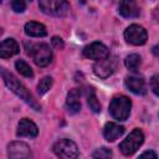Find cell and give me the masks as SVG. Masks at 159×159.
<instances>
[{
    "label": "cell",
    "instance_id": "13",
    "mask_svg": "<svg viewBox=\"0 0 159 159\" xmlns=\"http://www.w3.org/2000/svg\"><path fill=\"white\" fill-rule=\"evenodd\" d=\"M125 86L134 94H145L147 93V86H145V81L143 80V77L128 76L125 78Z\"/></svg>",
    "mask_w": 159,
    "mask_h": 159
},
{
    "label": "cell",
    "instance_id": "4",
    "mask_svg": "<svg viewBox=\"0 0 159 159\" xmlns=\"http://www.w3.org/2000/svg\"><path fill=\"white\" fill-rule=\"evenodd\" d=\"M143 142H144V134H143V132L140 129L135 128V129H133L129 133V135L123 142H120L119 149H120V152L124 155H133L140 148V145L143 144Z\"/></svg>",
    "mask_w": 159,
    "mask_h": 159
},
{
    "label": "cell",
    "instance_id": "28",
    "mask_svg": "<svg viewBox=\"0 0 159 159\" xmlns=\"http://www.w3.org/2000/svg\"><path fill=\"white\" fill-rule=\"evenodd\" d=\"M30 1H31V0H30Z\"/></svg>",
    "mask_w": 159,
    "mask_h": 159
},
{
    "label": "cell",
    "instance_id": "18",
    "mask_svg": "<svg viewBox=\"0 0 159 159\" xmlns=\"http://www.w3.org/2000/svg\"><path fill=\"white\" fill-rule=\"evenodd\" d=\"M87 103L89 106V109L93 113H99L101 112V104L97 99L96 92L93 88H88V93H87Z\"/></svg>",
    "mask_w": 159,
    "mask_h": 159
},
{
    "label": "cell",
    "instance_id": "12",
    "mask_svg": "<svg viewBox=\"0 0 159 159\" xmlns=\"http://www.w3.org/2000/svg\"><path fill=\"white\" fill-rule=\"evenodd\" d=\"M118 12L127 19L139 16V7L137 6L135 0H120L118 5Z\"/></svg>",
    "mask_w": 159,
    "mask_h": 159
},
{
    "label": "cell",
    "instance_id": "2",
    "mask_svg": "<svg viewBox=\"0 0 159 159\" xmlns=\"http://www.w3.org/2000/svg\"><path fill=\"white\" fill-rule=\"evenodd\" d=\"M132 102L125 96H117L111 101L109 113L117 120H125L130 113Z\"/></svg>",
    "mask_w": 159,
    "mask_h": 159
},
{
    "label": "cell",
    "instance_id": "27",
    "mask_svg": "<svg viewBox=\"0 0 159 159\" xmlns=\"http://www.w3.org/2000/svg\"><path fill=\"white\" fill-rule=\"evenodd\" d=\"M153 52H154V55L159 56V46H155V47H153Z\"/></svg>",
    "mask_w": 159,
    "mask_h": 159
},
{
    "label": "cell",
    "instance_id": "11",
    "mask_svg": "<svg viewBox=\"0 0 159 159\" xmlns=\"http://www.w3.org/2000/svg\"><path fill=\"white\" fill-rule=\"evenodd\" d=\"M39 133L37 125L30 120L29 118H22L19 122L17 125V130H16V135L17 137H29V138H35Z\"/></svg>",
    "mask_w": 159,
    "mask_h": 159
},
{
    "label": "cell",
    "instance_id": "21",
    "mask_svg": "<svg viewBox=\"0 0 159 159\" xmlns=\"http://www.w3.org/2000/svg\"><path fill=\"white\" fill-rule=\"evenodd\" d=\"M52 83H53L52 77L45 76L42 80H40V82H39V84H37V92H39L40 94H45L46 92L50 91V88L52 87Z\"/></svg>",
    "mask_w": 159,
    "mask_h": 159
},
{
    "label": "cell",
    "instance_id": "7",
    "mask_svg": "<svg viewBox=\"0 0 159 159\" xmlns=\"http://www.w3.org/2000/svg\"><path fill=\"white\" fill-rule=\"evenodd\" d=\"M147 31L144 30L143 26H139L137 24L130 25L129 27H127V30L124 31V39L128 43L134 45V46H140L144 45L147 42Z\"/></svg>",
    "mask_w": 159,
    "mask_h": 159
},
{
    "label": "cell",
    "instance_id": "17",
    "mask_svg": "<svg viewBox=\"0 0 159 159\" xmlns=\"http://www.w3.org/2000/svg\"><path fill=\"white\" fill-rule=\"evenodd\" d=\"M25 34L27 36H31V37H43L47 35V30L46 27L40 24V22H36V21H29L25 24Z\"/></svg>",
    "mask_w": 159,
    "mask_h": 159
},
{
    "label": "cell",
    "instance_id": "26",
    "mask_svg": "<svg viewBox=\"0 0 159 159\" xmlns=\"http://www.w3.org/2000/svg\"><path fill=\"white\" fill-rule=\"evenodd\" d=\"M139 157H140V158H153V159H155L158 155H157L154 152L149 150V152H144V153H142Z\"/></svg>",
    "mask_w": 159,
    "mask_h": 159
},
{
    "label": "cell",
    "instance_id": "14",
    "mask_svg": "<svg viewBox=\"0 0 159 159\" xmlns=\"http://www.w3.org/2000/svg\"><path fill=\"white\" fill-rule=\"evenodd\" d=\"M81 91L78 88H73L68 92L67 94V99H66V107L68 109L70 113L75 114L78 113L81 109Z\"/></svg>",
    "mask_w": 159,
    "mask_h": 159
},
{
    "label": "cell",
    "instance_id": "24",
    "mask_svg": "<svg viewBox=\"0 0 159 159\" xmlns=\"http://www.w3.org/2000/svg\"><path fill=\"white\" fill-rule=\"evenodd\" d=\"M150 88H152L153 93L159 97V75H154L150 78Z\"/></svg>",
    "mask_w": 159,
    "mask_h": 159
},
{
    "label": "cell",
    "instance_id": "6",
    "mask_svg": "<svg viewBox=\"0 0 159 159\" xmlns=\"http://www.w3.org/2000/svg\"><path fill=\"white\" fill-rule=\"evenodd\" d=\"M53 153L63 159H71L76 158L78 155V148L75 142L70 139H60L53 144Z\"/></svg>",
    "mask_w": 159,
    "mask_h": 159
},
{
    "label": "cell",
    "instance_id": "8",
    "mask_svg": "<svg viewBox=\"0 0 159 159\" xmlns=\"http://www.w3.org/2000/svg\"><path fill=\"white\" fill-rule=\"evenodd\" d=\"M83 56L89 58V60H96V61H101V60H104L109 56V51L107 48L106 45H103L102 42H92L89 45H87L83 51H82Z\"/></svg>",
    "mask_w": 159,
    "mask_h": 159
},
{
    "label": "cell",
    "instance_id": "23",
    "mask_svg": "<svg viewBox=\"0 0 159 159\" xmlns=\"http://www.w3.org/2000/svg\"><path fill=\"white\" fill-rule=\"evenodd\" d=\"M11 7L15 12H24L26 9V2L25 0H12Z\"/></svg>",
    "mask_w": 159,
    "mask_h": 159
},
{
    "label": "cell",
    "instance_id": "22",
    "mask_svg": "<svg viewBox=\"0 0 159 159\" xmlns=\"http://www.w3.org/2000/svg\"><path fill=\"white\" fill-rule=\"evenodd\" d=\"M93 158H99V159H107V158H111L112 157V150L103 147V148H99L97 149L93 154H92Z\"/></svg>",
    "mask_w": 159,
    "mask_h": 159
},
{
    "label": "cell",
    "instance_id": "15",
    "mask_svg": "<svg viewBox=\"0 0 159 159\" xmlns=\"http://www.w3.org/2000/svg\"><path fill=\"white\" fill-rule=\"evenodd\" d=\"M20 52V47L14 39H5L0 45V57L9 58Z\"/></svg>",
    "mask_w": 159,
    "mask_h": 159
},
{
    "label": "cell",
    "instance_id": "19",
    "mask_svg": "<svg viewBox=\"0 0 159 159\" xmlns=\"http://www.w3.org/2000/svg\"><path fill=\"white\" fill-rule=\"evenodd\" d=\"M140 63H142V58H140V56L137 55V53L128 55V56L125 57V60H124L125 67H127L128 70H130V71H137V70L139 68Z\"/></svg>",
    "mask_w": 159,
    "mask_h": 159
},
{
    "label": "cell",
    "instance_id": "5",
    "mask_svg": "<svg viewBox=\"0 0 159 159\" xmlns=\"http://www.w3.org/2000/svg\"><path fill=\"white\" fill-rule=\"evenodd\" d=\"M30 55L34 60V62L40 66V67H45L51 62L52 58V51L50 48V46L47 43H36L32 46Z\"/></svg>",
    "mask_w": 159,
    "mask_h": 159
},
{
    "label": "cell",
    "instance_id": "1",
    "mask_svg": "<svg viewBox=\"0 0 159 159\" xmlns=\"http://www.w3.org/2000/svg\"><path fill=\"white\" fill-rule=\"evenodd\" d=\"M1 76L4 80V83L6 84L7 88H10L16 96H19L24 102H26L32 109L35 111H41V106L37 103V101L34 98V96L29 92V89L10 72H7L5 68H1Z\"/></svg>",
    "mask_w": 159,
    "mask_h": 159
},
{
    "label": "cell",
    "instance_id": "3",
    "mask_svg": "<svg viewBox=\"0 0 159 159\" xmlns=\"http://www.w3.org/2000/svg\"><path fill=\"white\" fill-rule=\"evenodd\" d=\"M39 6L42 12L57 17L66 16L70 12V4L67 0H39Z\"/></svg>",
    "mask_w": 159,
    "mask_h": 159
},
{
    "label": "cell",
    "instance_id": "16",
    "mask_svg": "<svg viewBox=\"0 0 159 159\" xmlns=\"http://www.w3.org/2000/svg\"><path fill=\"white\" fill-rule=\"evenodd\" d=\"M123 133H124V127H122L117 123H113V122L107 123L103 129V135L108 142H114L116 139L122 137Z\"/></svg>",
    "mask_w": 159,
    "mask_h": 159
},
{
    "label": "cell",
    "instance_id": "20",
    "mask_svg": "<svg viewBox=\"0 0 159 159\" xmlns=\"http://www.w3.org/2000/svg\"><path fill=\"white\" fill-rule=\"evenodd\" d=\"M15 67L17 70V72L25 77H32L34 76V72H32V68L24 61V60H17L15 62Z\"/></svg>",
    "mask_w": 159,
    "mask_h": 159
},
{
    "label": "cell",
    "instance_id": "9",
    "mask_svg": "<svg viewBox=\"0 0 159 159\" xmlns=\"http://www.w3.org/2000/svg\"><path fill=\"white\" fill-rule=\"evenodd\" d=\"M7 155L11 159H27L31 158L30 147L24 142H12L7 145Z\"/></svg>",
    "mask_w": 159,
    "mask_h": 159
},
{
    "label": "cell",
    "instance_id": "25",
    "mask_svg": "<svg viewBox=\"0 0 159 159\" xmlns=\"http://www.w3.org/2000/svg\"><path fill=\"white\" fill-rule=\"evenodd\" d=\"M52 45L56 48H63V41L60 37H57V36H53L52 37Z\"/></svg>",
    "mask_w": 159,
    "mask_h": 159
},
{
    "label": "cell",
    "instance_id": "10",
    "mask_svg": "<svg viewBox=\"0 0 159 159\" xmlns=\"http://www.w3.org/2000/svg\"><path fill=\"white\" fill-rule=\"evenodd\" d=\"M116 70V62L113 60H109L108 57L104 60L98 61L94 66H93V71L94 73L101 77V78H107L109 77Z\"/></svg>",
    "mask_w": 159,
    "mask_h": 159
}]
</instances>
